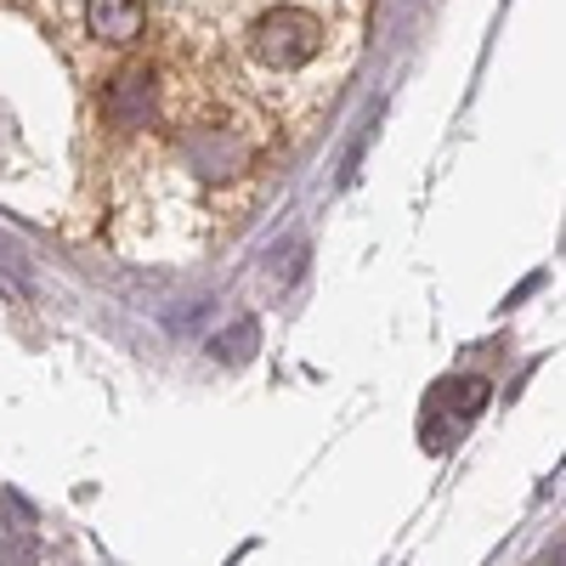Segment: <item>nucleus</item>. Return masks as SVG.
<instances>
[{
  "label": "nucleus",
  "mask_w": 566,
  "mask_h": 566,
  "mask_svg": "<svg viewBox=\"0 0 566 566\" xmlns=\"http://www.w3.org/2000/svg\"><path fill=\"white\" fill-rule=\"evenodd\" d=\"M335 0H210V52L239 74L250 97L277 108L323 91V74L340 63Z\"/></svg>",
  "instance_id": "f257e3e1"
},
{
  "label": "nucleus",
  "mask_w": 566,
  "mask_h": 566,
  "mask_svg": "<svg viewBox=\"0 0 566 566\" xmlns=\"http://www.w3.org/2000/svg\"><path fill=\"white\" fill-rule=\"evenodd\" d=\"M85 23L108 45H130V40H142V29H148V7H142V0H91Z\"/></svg>",
  "instance_id": "7ed1b4c3"
},
{
  "label": "nucleus",
  "mask_w": 566,
  "mask_h": 566,
  "mask_svg": "<svg viewBox=\"0 0 566 566\" xmlns=\"http://www.w3.org/2000/svg\"><path fill=\"white\" fill-rule=\"evenodd\" d=\"M0 272H12V283L23 290V255H18L12 244H0Z\"/></svg>",
  "instance_id": "20e7f679"
},
{
  "label": "nucleus",
  "mask_w": 566,
  "mask_h": 566,
  "mask_svg": "<svg viewBox=\"0 0 566 566\" xmlns=\"http://www.w3.org/2000/svg\"><path fill=\"white\" fill-rule=\"evenodd\" d=\"M154 97H159V80L148 69H125L108 80L103 91V114L119 125V130H136V125H148L154 119Z\"/></svg>",
  "instance_id": "f03ea898"
}]
</instances>
